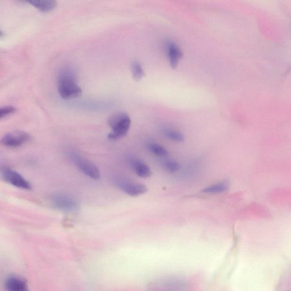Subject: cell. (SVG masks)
<instances>
[{"label":"cell","instance_id":"cell-4","mask_svg":"<svg viewBox=\"0 0 291 291\" xmlns=\"http://www.w3.org/2000/svg\"><path fill=\"white\" fill-rule=\"evenodd\" d=\"M114 181L117 187L129 196H139L147 191L146 186L143 184L129 181L123 177H116Z\"/></svg>","mask_w":291,"mask_h":291},{"label":"cell","instance_id":"cell-6","mask_svg":"<svg viewBox=\"0 0 291 291\" xmlns=\"http://www.w3.org/2000/svg\"><path fill=\"white\" fill-rule=\"evenodd\" d=\"M51 202L55 208L64 212H75L79 208L78 202L63 194H55L52 196Z\"/></svg>","mask_w":291,"mask_h":291},{"label":"cell","instance_id":"cell-10","mask_svg":"<svg viewBox=\"0 0 291 291\" xmlns=\"http://www.w3.org/2000/svg\"><path fill=\"white\" fill-rule=\"evenodd\" d=\"M169 63L172 68H175L181 56V51L177 44L173 42H168L166 44Z\"/></svg>","mask_w":291,"mask_h":291},{"label":"cell","instance_id":"cell-15","mask_svg":"<svg viewBox=\"0 0 291 291\" xmlns=\"http://www.w3.org/2000/svg\"><path fill=\"white\" fill-rule=\"evenodd\" d=\"M131 68L133 78L137 81H139L144 78L145 72L142 65L139 61H137V60L133 61L132 63Z\"/></svg>","mask_w":291,"mask_h":291},{"label":"cell","instance_id":"cell-13","mask_svg":"<svg viewBox=\"0 0 291 291\" xmlns=\"http://www.w3.org/2000/svg\"><path fill=\"white\" fill-rule=\"evenodd\" d=\"M163 135L169 140L176 143H183L184 136L181 132L169 128H164L162 130Z\"/></svg>","mask_w":291,"mask_h":291},{"label":"cell","instance_id":"cell-17","mask_svg":"<svg viewBox=\"0 0 291 291\" xmlns=\"http://www.w3.org/2000/svg\"><path fill=\"white\" fill-rule=\"evenodd\" d=\"M16 109L12 106L0 108V119L9 116L15 112Z\"/></svg>","mask_w":291,"mask_h":291},{"label":"cell","instance_id":"cell-1","mask_svg":"<svg viewBox=\"0 0 291 291\" xmlns=\"http://www.w3.org/2000/svg\"><path fill=\"white\" fill-rule=\"evenodd\" d=\"M58 90L60 97L65 100L78 98L83 93L74 71L68 68H63L59 73Z\"/></svg>","mask_w":291,"mask_h":291},{"label":"cell","instance_id":"cell-11","mask_svg":"<svg viewBox=\"0 0 291 291\" xmlns=\"http://www.w3.org/2000/svg\"><path fill=\"white\" fill-rule=\"evenodd\" d=\"M27 2L30 3L31 5L38 10L44 12V13L53 10L57 5V3L55 1H52V0H43V1L42 0H31V1H28Z\"/></svg>","mask_w":291,"mask_h":291},{"label":"cell","instance_id":"cell-12","mask_svg":"<svg viewBox=\"0 0 291 291\" xmlns=\"http://www.w3.org/2000/svg\"><path fill=\"white\" fill-rule=\"evenodd\" d=\"M229 184L227 181L219 182L215 184L208 186L203 189V193L208 194H218L224 193L228 191Z\"/></svg>","mask_w":291,"mask_h":291},{"label":"cell","instance_id":"cell-3","mask_svg":"<svg viewBox=\"0 0 291 291\" xmlns=\"http://www.w3.org/2000/svg\"><path fill=\"white\" fill-rule=\"evenodd\" d=\"M68 156L76 166L79 169V170L85 175L93 179L98 180L100 179V172L95 164L87 159L84 158L83 156L75 152H68Z\"/></svg>","mask_w":291,"mask_h":291},{"label":"cell","instance_id":"cell-5","mask_svg":"<svg viewBox=\"0 0 291 291\" xmlns=\"http://www.w3.org/2000/svg\"><path fill=\"white\" fill-rule=\"evenodd\" d=\"M30 139V136L27 133L16 131L4 135L0 140V144L7 147H18L27 143Z\"/></svg>","mask_w":291,"mask_h":291},{"label":"cell","instance_id":"cell-9","mask_svg":"<svg viewBox=\"0 0 291 291\" xmlns=\"http://www.w3.org/2000/svg\"><path fill=\"white\" fill-rule=\"evenodd\" d=\"M127 162L135 172L137 176L143 178H147L152 175L151 169L144 161L135 156H129Z\"/></svg>","mask_w":291,"mask_h":291},{"label":"cell","instance_id":"cell-14","mask_svg":"<svg viewBox=\"0 0 291 291\" xmlns=\"http://www.w3.org/2000/svg\"><path fill=\"white\" fill-rule=\"evenodd\" d=\"M146 147L149 151L157 156L165 157L168 154L167 149L162 145L157 143H148L147 144Z\"/></svg>","mask_w":291,"mask_h":291},{"label":"cell","instance_id":"cell-16","mask_svg":"<svg viewBox=\"0 0 291 291\" xmlns=\"http://www.w3.org/2000/svg\"><path fill=\"white\" fill-rule=\"evenodd\" d=\"M163 167L167 171L175 173L180 170L181 165L177 161L173 159H166L163 161Z\"/></svg>","mask_w":291,"mask_h":291},{"label":"cell","instance_id":"cell-7","mask_svg":"<svg viewBox=\"0 0 291 291\" xmlns=\"http://www.w3.org/2000/svg\"><path fill=\"white\" fill-rule=\"evenodd\" d=\"M1 172L3 178L14 187L25 190L31 189L29 182L13 169L3 167L1 169Z\"/></svg>","mask_w":291,"mask_h":291},{"label":"cell","instance_id":"cell-8","mask_svg":"<svg viewBox=\"0 0 291 291\" xmlns=\"http://www.w3.org/2000/svg\"><path fill=\"white\" fill-rule=\"evenodd\" d=\"M6 291H30L27 281L17 275H11L5 282Z\"/></svg>","mask_w":291,"mask_h":291},{"label":"cell","instance_id":"cell-18","mask_svg":"<svg viewBox=\"0 0 291 291\" xmlns=\"http://www.w3.org/2000/svg\"><path fill=\"white\" fill-rule=\"evenodd\" d=\"M2 35H3L2 32L1 30H0V36H2Z\"/></svg>","mask_w":291,"mask_h":291},{"label":"cell","instance_id":"cell-2","mask_svg":"<svg viewBox=\"0 0 291 291\" xmlns=\"http://www.w3.org/2000/svg\"><path fill=\"white\" fill-rule=\"evenodd\" d=\"M108 123L112 130L108 135V139L116 141L124 138L127 135L131 128V120L126 113H118L112 116L109 119Z\"/></svg>","mask_w":291,"mask_h":291}]
</instances>
